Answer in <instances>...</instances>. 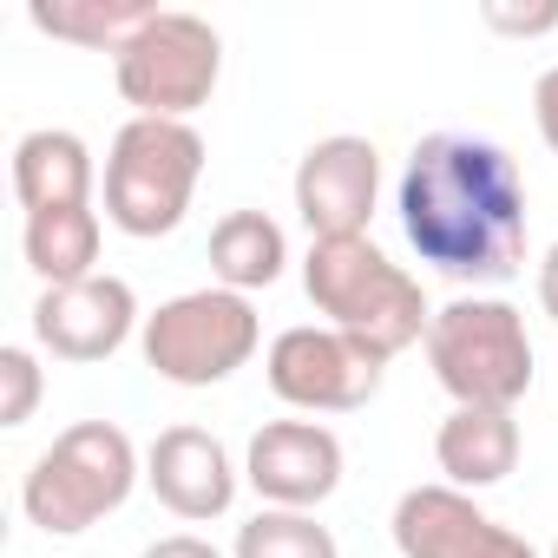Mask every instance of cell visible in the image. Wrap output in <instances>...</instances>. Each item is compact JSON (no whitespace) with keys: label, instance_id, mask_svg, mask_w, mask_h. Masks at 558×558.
Returning <instances> with one entry per match:
<instances>
[{"label":"cell","instance_id":"1","mask_svg":"<svg viewBox=\"0 0 558 558\" xmlns=\"http://www.w3.org/2000/svg\"><path fill=\"white\" fill-rule=\"evenodd\" d=\"M414 256L447 283H506L525 263V178L506 145L473 132H427L395 191Z\"/></svg>","mask_w":558,"mask_h":558},{"label":"cell","instance_id":"18","mask_svg":"<svg viewBox=\"0 0 558 558\" xmlns=\"http://www.w3.org/2000/svg\"><path fill=\"white\" fill-rule=\"evenodd\" d=\"M158 8L145 0H34L27 21L66 47H93V53H119Z\"/></svg>","mask_w":558,"mask_h":558},{"label":"cell","instance_id":"3","mask_svg":"<svg viewBox=\"0 0 558 558\" xmlns=\"http://www.w3.org/2000/svg\"><path fill=\"white\" fill-rule=\"evenodd\" d=\"M145 480V460L119 421H73L21 480V512L47 538H80L99 519H112L132 486Z\"/></svg>","mask_w":558,"mask_h":558},{"label":"cell","instance_id":"2","mask_svg":"<svg viewBox=\"0 0 558 558\" xmlns=\"http://www.w3.org/2000/svg\"><path fill=\"white\" fill-rule=\"evenodd\" d=\"M303 290L310 303L329 316V329L355 336L362 349H375L381 362H395L401 349L427 342V296L421 283L368 236H329V243H310L303 256Z\"/></svg>","mask_w":558,"mask_h":558},{"label":"cell","instance_id":"19","mask_svg":"<svg viewBox=\"0 0 558 558\" xmlns=\"http://www.w3.org/2000/svg\"><path fill=\"white\" fill-rule=\"evenodd\" d=\"M230 558H342L336 532L316 525V512H283V506H263L256 519L236 525Z\"/></svg>","mask_w":558,"mask_h":558},{"label":"cell","instance_id":"10","mask_svg":"<svg viewBox=\"0 0 558 558\" xmlns=\"http://www.w3.org/2000/svg\"><path fill=\"white\" fill-rule=\"evenodd\" d=\"M138 329H145V316H138L132 283L106 276V269L86 276V283H66V290H40V303H34V342L73 368L112 362Z\"/></svg>","mask_w":558,"mask_h":558},{"label":"cell","instance_id":"6","mask_svg":"<svg viewBox=\"0 0 558 558\" xmlns=\"http://www.w3.org/2000/svg\"><path fill=\"white\" fill-rule=\"evenodd\" d=\"M112 80H119V99L132 106V119H184L191 125V112L210 106V93L223 80V40L204 14L158 8L112 53Z\"/></svg>","mask_w":558,"mask_h":558},{"label":"cell","instance_id":"11","mask_svg":"<svg viewBox=\"0 0 558 558\" xmlns=\"http://www.w3.org/2000/svg\"><path fill=\"white\" fill-rule=\"evenodd\" d=\"M296 217L310 230V243L329 236H368V217L381 204V151L355 132L316 138L296 165Z\"/></svg>","mask_w":558,"mask_h":558},{"label":"cell","instance_id":"16","mask_svg":"<svg viewBox=\"0 0 558 558\" xmlns=\"http://www.w3.org/2000/svg\"><path fill=\"white\" fill-rule=\"evenodd\" d=\"M99 243H106V223H99L93 204H73V210H34L27 230H21L27 269L40 276L47 290H66V283H86V276H99Z\"/></svg>","mask_w":558,"mask_h":558},{"label":"cell","instance_id":"25","mask_svg":"<svg viewBox=\"0 0 558 558\" xmlns=\"http://www.w3.org/2000/svg\"><path fill=\"white\" fill-rule=\"evenodd\" d=\"M545 558H558V545H551V551H545Z\"/></svg>","mask_w":558,"mask_h":558},{"label":"cell","instance_id":"21","mask_svg":"<svg viewBox=\"0 0 558 558\" xmlns=\"http://www.w3.org/2000/svg\"><path fill=\"white\" fill-rule=\"evenodd\" d=\"M486 27L493 34H512V40H538V34H551L558 27V0H545V8H486Z\"/></svg>","mask_w":558,"mask_h":558},{"label":"cell","instance_id":"13","mask_svg":"<svg viewBox=\"0 0 558 558\" xmlns=\"http://www.w3.org/2000/svg\"><path fill=\"white\" fill-rule=\"evenodd\" d=\"M145 486L158 493V506L171 519L204 525V519H223L236 506L243 466L230 460V447L210 427H165L145 447Z\"/></svg>","mask_w":558,"mask_h":558},{"label":"cell","instance_id":"8","mask_svg":"<svg viewBox=\"0 0 558 558\" xmlns=\"http://www.w3.org/2000/svg\"><path fill=\"white\" fill-rule=\"evenodd\" d=\"M381 375H388V362L375 355V349H362L355 336H342V329H316V323H296V329H283L269 342V355H263V381H269V395L283 401V408H296V414H355V408H368L375 395H381Z\"/></svg>","mask_w":558,"mask_h":558},{"label":"cell","instance_id":"14","mask_svg":"<svg viewBox=\"0 0 558 558\" xmlns=\"http://www.w3.org/2000/svg\"><path fill=\"white\" fill-rule=\"evenodd\" d=\"M519 414L512 408H453L434 434V460L447 473V486L460 493H486L519 466Z\"/></svg>","mask_w":558,"mask_h":558},{"label":"cell","instance_id":"17","mask_svg":"<svg viewBox=\"0 0 558 558\" xmlns=\"http://www.w3.org/2000/svg\"><path fill=\"white\" fill-rule=\"evenodd\" d=\"M290 263V236L283 223H276L269 210H230L217 230H210V276H217V290H269L276 276H283Z\"/></svg>","mask_w":558,"mask_h":558},{"label":"cell","instance_id":"24","mask_svg":"<svg viewBox=\"0 0 558 558\" xmlns=\"http://www.w3.org/2000/svg\"><path fill=\"white\" fill-rule=\"evenodd\" d=\"M538 310H545V316L558 323V243H551V250L538 256Z\"/></svg>","mask_w":558,"mask_h":558},{"label":"cell","instance_id":"15","mask_svg":"<svg viewBox=\"0 0 558 558\" xmlns=\"http://www.w3.org/2000/svg\"><path fill=\"white\" fill-rule=\"evenodd\" d=\"M93 178H99V165H93L86 138L66 132V125H40L14 145V197H21L27 217L93 204Z\"/></svg>","mask_w":558,"mask_h":558},{"label":"cell","instance_id":"20","mask_svg":"<svg viewBox=\"0 0 558 558\" xmlns=\"http://www.w3.org/2000/svg\"><path fill=\"white\" fill-rule=\"evenodd\" d=\"M40 395H47L40 355L21 349V342H8V349H0V427H27L34 408H40Z\"/></svg>","mask_w":558,"mask_h":558},{"label":"cell","instance_id":"12","mask_svg":"<svg viewBox=\"0 0 558 558\" xmlns=\"http://www.w3.org/2000/svg\"><path fill=\"white\" fill-rule=\"evenodd\" d=\"M395 551L401 558H538L525 532L499 525L493 512L473 506V493L460 486H408L395 499Z\"/></svg>","mask_w":558,"mask_h":558},{"label":"cell","instance_id":"5","mask_svg":"<svg viewBox=\"0 0 558 558\" xmlns=\"http://www.w3.org/2000/svg\"><path fill=\"white\" fill-rule=\"evenodd\" d=\"M204 138L184 119H125L106 151V223L125 236H171L197 197Z\"/></svg>","mask_w":558,"mask_h":558},{"label":"cell","instance_id":"22","mask_svg":"<svg viewBox=\"0 0 558 558\" xmlns=\"http://www.w3.org/2000/svg\"><path fill=\"white\" fill-rule=\"evenodd\" d=\"M532 119H538V138H545L551 158H558V66L538 73V86H532Z\"/></svg>","mask_w":558,"mask_h":558},{"label":"cell","instance_id":"23","mask_svg":"<svg viewBox=\"0 0 558 558\" xmlns=\"http://www.w3.org/2000/svg\"><path fill=\"white\" fill-rule=\"evenodd\" d=\"M138 558H223L210 538H197V532H165V538H151Z\"/></svg>","mask_w":558,"mask_h":558},{"label":"cell","instance_id":"9","mask_svg":"<svg viewBox=\"0 0 558 558\" xmlns=\"http://www.w3.org/2000/svg\"><path fill=\"white\" fill-rule=\"evenodd\" d=\"M342 466L349 453L323 421H263L243 447V486L283 512H316L323 499H336Z\"/></svg>","mask_w":558,"mask_h":558},{"label":"cell","instance_id":"4","mask_svg":"<svg viewBox=\"0 0 558 558\" xmlns=\"http://www.w3.org/2000/svg\"><path fill=\"white\" fill-rule=\"evenodd\" d=\"M427 368L453 408H519L532 388V336L506 296H453L427 323Z\"/></svg>","mask_w":558,"mask_h":558},{"label":"cell","instance_id":"7","mask_svg":"<svg viewBox=\"0 0 558 558\" xmlns=\"http://www.w3.org/2000/svg\"><path fill=\"white\" fill-rule=\"evenodd\" d=\"M145 368L171 388H217L236 368H250V355L263 349V323L250 310V296L236 290H184L171 303H158L138 329Z\"/></svg>","mask_w":558,"mask_h":558}]
</instances>
